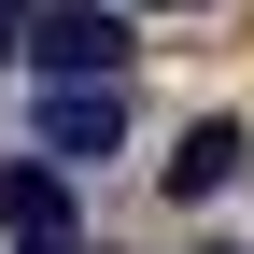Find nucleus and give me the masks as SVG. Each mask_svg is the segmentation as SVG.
<instances>
[{"instance_id": "2", "label": "nucleus", "mask_w": 254, "mask_h": 254, "mask_svg": "<svg viewBox=\"0 0 254 254\" xmlns=\"http://www.w3.org/2000/svg\"><path fill=\"white\" fill-rule=\"evenodd\" d=\"M113 141H127V85H43V155L57 170H85Z\"/></svg>"}, {"instance_id": "7", "label": "nucleus", "mask_w": 254, "mask_h": 254, "mask_svg": "<svg viewBox=\"0 0 254 254\" xmlns=\"http://www.w3.org/2000/svg\"><path fill=\"white\" fill-rule=\"evenodd\" d=\"M155 14H184V0H155Z\"/></svg>"}, {"instance_id": "1", "label": "nucleus", "mask_w": 254, "mask_h": 254, "mask_svg": "<svg viewBox=\"0 0 254 254\" xmlns=\"http://www.w3.org/2000/svg\"><path fill=\"white\" fill-rule=\"evenodd\" d=\"M14 57H28L43 85H127V57H141V43H127L113 0H43V14L14 28Z\"/></svg>"}, {"instance_id": "6", "label": "nucleus", "mask_w": 254, "mask_h": 254, "mask_svg": "<svg viewBox=\"0 0 254 254\" xmlns=\"http://www.w3.org/2000/svg\"><path fill=\"white\" fill-rule=\"evenodd\" d=\"M14 254H85V240H14Z\"/></svg>"}, {"instance_id": "4", "label": "nucleus", "mask_w": 254, "mask_h": 254, "mask_svg": "<svg viewBox=\"0 0 254 254\" xmlns=\"http://www.w3.org/2000/svg\"><path fill=\"white\" fill-rule=\"evenodd\" d=\"M240 170H254V141H240L226 113H198V127L170 141V198H212V184H240Z\"/></svg>"}, {"instance_id": "3", "label": "nucleus", "mask_w": 254, "mask_h": 254, "mask_svg": "<svg viewBox=\"0 0 254 254\" xmlns=\"http://www.w3.org/2000/svg\"><path fill=\"white\" fill-rule=\"evenodd\" d=\"M0 226H14V240H71V170H57V155L0 170Z\"/></svg>"}, {"instance_id": "5", "label": "nucleus", "mask_w": 254, "mask_h": 254, "mask_svg": "<svg viewBox=\"0 0 254 254\" xmlns=\"http://www.w3.org/2000/svg\"><path fill=\"white\" fill-rule=\"evenodd\" d=\"M14 28H28V0H0V43H14Z\"/></svg>"}]
</instances>
